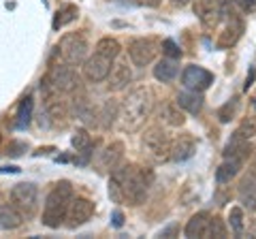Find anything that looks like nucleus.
Wrapping results in <instances>:
<instances>
[{
	"label": "nucleus",
	"instance_id": "nucleus-22",
	"mask_svg": "<svg viewBox=\"0 0 256 239\" xmlns=\"http://www.w3.org/2000/svg\"><path fill=\"white\" fill-rule=\"evenodd\" d=\"M154 77L158 79V82H162V84L173 82V79L178 77V62H175L173 58L160 60L158 64L154 66Z\"/></svg>",
	"mask_w": 256,
	"mask_h": 239
},
{
	"label": "nucleus",
	"instance_id": "nucleus-25",
	"mask_svg": "<svg viewBox=\"0 0 256 239\" xmlns=\"http://www.w3.org/2000/svg\"><path fill=\"white\" fill-rule=\"evenodd\" d=\"M242 164H244V162L233 160V158H226V160H224V162L218 166V171H216V180H218V184H228V182L239 173Z\"/></svg>",
	"mask_w": 256,
	"mask_h": 239
},
{
	"label": "nucleus",
	"instance_id": "nucleus-7",
	"mask_svg": "<svg viewBox=\"0 0 256 239\" xmlns=\"http://www.w3.org/2000/svg\"><path fill=\"white\" fill-rule=\"evenodd\" d=\"M143 148L148 150V154L154 158V160H166L171 154V139L164 128L152 126V128H148L146 134H143Z\"/></svg>",
	"mask_w": 256,
	"mask_h": 239
},
{
	"label": "nucleus",
	"instance_id": "nucleus-18",
	"mask_svg": "<svg viewBox=\"0 0 256 239\" xmlns=\"http://www.w3.org/2000/svg\"><path fill=\"white\" fill-rule=\"evenodd\" d=\"M210 220H212V216L207 212H198V214H194V216L188 220L184 233H186V237H190V239L207 237V230H210Z\"/></svg>",
	"mask_w": 256,
	"mask_h": 239
},
{
	"label": "nucleus",
	"instance_id": "nucleus-38",
	"mask_svg": "<svg viewBox=\"0 0 256 239\" xmlns=\"http://www.w3.org/2000/svg\"><path fill=\"white\" fill-rule=\"evenodd\" d=\"M114 224L120 228L124 224V216H122V212H114Z\"/></svg>",
	"mask_w": 256,
	"mask_h": 239
},
{
	"label": "nucleus",
	"instance_id": "nucleus-36",
	"mask_svg": "<svg viewBox=\"0 0 256 239\" xmlns=\"http://www.w3.org/2000/svg\"><path fill=\"white\" fill-rule=\"evenodd\" d=\"M244 11H256V0H237Z\"/></svg>",
	"mask_w": 256,
	"mask_h": 239
},
{
	"label": "nucleus",
	"instance_id": "nucleus-17",
	"mask_svg": "<svg viewBox=\"0 0 256 239\" xmlns=\"http://www.w3.org/2000/svg\"><path fill=\"white\" fill-rule=\"evenodd\" d=\"M109 90L111 92H120V90H124V88H128V84L132 82V70L130 66H128V62L126 60H120L118 64H114V68H111V73H109Z\"/></svg>",
	"mask_w": 256,
	"mask_h": 239
},
{
	"label": "nucleus",
	"instance_id": "nucleus-34",
	"mask_svg": "<svg viewBox=\"0 0 256 239\" xmlns=\"http://www.w3.org/2000/svg\"><path fill=\"white\" fill-rule=\"evenodd\" d=\"M239 132H242L244 137L252 139L254 134H256V118H246L244 122H242V128H239Z\"/></svg>",
	"mask_w": 256,
	"mask_h": 239
},
{
	"label": "nucleus",
	"instance_id": "nucleus-13",
	"mask_svg": "<svg viewBox=\"0 0 256 239\" xmlns=\"http://www.w3.org/2000/svg\"><path fill=\"white\" fill-rule=\"evenodd\" d=\"M122 160H124V143L114 141L107 148H102V152H98V156H96V169L100 173H111Z\"/></svg>",
	"mask_w": 256,
	"mask_h": 239
},
{
	"label": "nucleus",
	"instance_id": "nucleus-31",
	"mask_svg": "<svg viewBox=\"0 0 256 239\" xmlns=\"http://www.w3.org/2000/svg\"><path fill=\"white\" fill-rule=\"evenodd\" d=\"M226 235H228L226 224L222 222V218L214 216L210 220V230H207V237H218V239H222V237H226Z\"/></svg>",
	"mask_w": 256,
	"mask_h": 239
},
{
	"label": "nucleus",
	"instance_id": "nucleus-29",
	"mask_svg": "<svg viewBox=\"0 0 256 239\" xmlns=\"http://www.w3.org/2000/svg\"><path fill=\"white\" fill-rule=\"evenodd\" d=\"M228 226L235 237H242L244 233V210L242 207H230L228 212Z\"/></svg>",
	"mask_w": 256,
	"mask_h": 239
},
{
	"label": "nucleus",
	"instance_id": "nucleus-9",
	"mask_svg": "<svg viewBox=\"0 0 256 239\" xmlns=\"http://www.w3.org/2000/svg\"><path fill=\"white\" fill-rule=\"evenodd\" d=\"M94 216V203L86 196H73V201L68 205L66 212V226L68 228H77L86 224L88 220Z\"/></svg>",
	"mask_w": 256,
	"mask_h": 239
},
{
	"label": "nucleus",
	"instance_id": "nucleus-15",
	"mask_svg": "<svg viewBox=\"0 0 256 239\" xmlns=\"http://www.w3.org/2000/svg\"><path fill=\"white\" fill-rule=\"evenodd\" d=\"M45 114H47V118H50L56 126H64V124H66L68 107H66V102L60 98V94H56V92L45 94Z\"/></svg>",
	"mask_w": 256,
	"mask_h": 239
},
{
	"label": "nucleus",
	"instance_id": "nucleus-1",
	"mask_svg": "<svg viewBox=\"0 0 256 239\" xmlns=\"http://www.w3.org/2000/svg\"><path fill=\"white\" fill-rule=\"evenodd\" d=\"M152 184V173L141 169L137 164H122L120 162L111 171L109 180V196L114 203L141 205L148 196Z\"/></svg>",
	"mask_w": 256,
	"mask_h": 239
},
{
	"label": "nucleus",
	"instance_id": "nucleus-19",
	"mask_svg": "<svg viewBox=\"0 0 256 239\" xmlns=\"http://www.w3.org/2000/svg\"><path fill=\"white\" fill-rule=\"evenodd\" d=\"M239 201L244 203V207H248L250 212L256 210V175H248L239 184Z\"/></svg>",
	"mask_w": 256,
	"mask_h": 239
},
{
	"label": "nucleus",
	"instance_id": "nucleus-12",
	"mask_svg": "<svg viewBox=\"0 0 256 239\" xmlns=\"http://www.w3.org/2000/svg\"><path fill=\"white\" fill-rule=\"evenodd\" d=\"M111 62L114 60H109V58H105V56L94 52V56L84 60V77L92 84L105 82V79L109 77V73H111Z\"/></svg>",
	"mask_w": 256,
	"mask_h": 239
},
{
	"label": "nucleus",
	"instance_id": "nucleus-30",
	"mask_svg": "<svg viewBox=\"0 0 256 239\" xmlns=\"http://www.w3.org/2000/svg\"><path fill=\"white\" fill-rule=\"evenodd\" d=\"M237 109H239L237 98L228 100L226 105H222V107L218 109V120H220V122H230V120H233V118L237 116Z\"/></svg>",
	"mask_w": 256,
	"mask_h": 239
},
{
	"label": "nucleus",
	"instance_id": "nucleus-21",
	"mask_svg": "<svg viewBox=\"0 0 256 239\" xmlns=\"http://www.w3.org/2000/svg\"><path fill=\"white\" fill-rule=\"evenodd\" d=\"M22 222H24V214L13 203L0 207V226L2 228H18Z\"/></svg>",
	"mask_w": 256,
	"mask_h": 239
},
{
	"label": "nucleus",
	"instance_id": "nucleus-4",
	"mask_svg": "<svg viewBox=\"0 0 256 239\" xmlns=\"http://www.w3.org/2000/svg\"><path fill=\"white\" fill-rule=\"evenodd\" d=\"M79 88V77L75 73V68L70 64H56L50 68V73L45 75L41 82V90L45 94L56 92V94H70Z\"/></svg>",
	"mask_w": 256,
	"mask_h": 239
},
{
	"label": "nucleus",
	"instance_id": "nucleus-32",
	"mask_svg": "<svg viewBox=\"0 0 256 239\" xmlns=\"http://www.w3.org/2000/svg\"><path fill=\"white\" fill-rule=\"evenodd\" d=\"M162 52H164L166 58H173V60L182 58V50H180V45L175 43V41H171V38H164V41H162Z\"/></svg>",
	"mask_w": 256,
	"mask_h": 239
},
{
	"label": "nucleus",
	"instance_id": "nucleus-26",
	"mask_svg": "<svg viewBox=\"0 0 256 239\" xmlns=\"http://www.w3.org/2000/svg\"><path fill=\"white\" fill-rule=\"evenodd\" d=\"M70 143H73V148L77 150V154H90L92 137L88 134V130H86V128L75 130V134H73V139H70Z\"/></svg>",
	"mask_w": 256,
	"mask_h": 239
},
{
	"label": "nucleus",
	"instance_id": "nucleus-16",
	"mask_svg": "<svg viewBox=\"0 0 256 239\" xmlns=\"http://www.w3.org/2000/svg\"><path fill=\"white\" fill-rule=\"evenodd\" d=\"M252 154V143L248 137H244L242 132H235L230 141L226 143V148H224V156L226 158H233V160H239V162H246L248 158Z\"/></svg>",
	"mask_w": 256,
	"mask_h": 239
},
{
	"label": "nucleus",
	"instance_id": "nucleus-3",
	"mask_svg": "<svg viewBox=\"0 0 256 239\" xmlns=\"http://www.w3.org/2000/svg\"><path fill=\"white\" fill-rule=\"evenodd\" d=\"M73 186L68 182H58L50 190L43 205V224L50 228H58L64 220H66L68 205L73 201Z\"/></svg>",
	"mask_w": 256,
	"mask_h": 239
},
{
	"label": "nucleus",
	"instance_id": "nucleus-24",
	"mask_svg": "<svg viewBox=\"0 0 256 239\" xmlns=\"http://www.w3.org/2000/svg\"><path fill=\"white\" fill-rule=\"evenodd\" d=\"M94 52L100 54V56H105V58H109V60H116L120 56V52H122V45H120V41H118V38H114V36H102L100 41L96 43Z\"/></svg>",
	"mask_w": 256,
	"mask_h": 239
},
{
	"label": "nucleus",
	"instance_id": "nucleus-40",
	"mask_svg": "<svg viewBox=\"0 0 256 239\" xmlns=\"http://www.w3.org/2000/svg\"><path fill=\"white\" fill-rule=\"evenodd\" d=\"M0 143H2V134H0Z\"/></svg>",
	"mask_w": 256,
	"mask_h": 239
},
{
	"label": "nucleus",
	"instance_id": "nucleus-33",
	"mask_svg": "<svg viewBox=\"0 0 256 239\" xmlns=\"http://www.w3.org/2000/svg\"><path fill=\"white\" fill-rule=\"evenodd\" d=\"M118 111H120V107L116 105L114 100H109L107 105H105V111H102V116H100V118H105V128H109V126L114 124V120H116V116H118Z\"/></svg>",
	"mask_w": 256,
	"mask_h": 239
},
{
	"label": "nucleus",
	"instance_id": "nucleus-10",
	"mask_svg": "<svg viewBox=\"0 0 256 239\" xmlns=\"http://www.w3.org/2000/svg\"><path fill=\"white\" fill-rule=\"evenodd\" d=\"M158 47L152 38H132L128 43V56H130L134 66H148L154 62Z\"/></svg>",
	"mask_w": 256,
	"mask_h": 239
},
{
	"label": "nucleus",
	"instance_id": "nucleus-5",
	"mask_svg": "<svg viewBox=\"0 0 256 239\" xmlns=\"http://www.w3.org/2000/svg\"><path fill=\"white\" fill-rule=\"evenodd\" d=\"M88 50H90V43H88V36L82 30L64 34L58 43V52L66 64H79V62H84L88 56Z\"/></svg>",
	"mask_w": 256,
	"mask_h": 239
},
{
	"label": "nucleus",
	"instance_id": "nucleus-6",
	"mask_svg": "<svg viewBox=\"0 0 256 239\" xmlns=\"http://www.w3.org/2000/svg\"><path fill=\"white\" fill-rule=\"evenodd\" d=\"M11 203L24 214V218H32L38 210V188L32 182L15 184L11 190Z\"/></svg>",
	"mask_w": 256,
	"mask_h": 239
},
{
	"label": "nucleus",
	"instance_id": "nucleus-35",
	"mask_svg": "<svg viewBox=\"0 0 256 239\" xmlns=\"http://www.w3.org/2000/svg\"><path fill=\"white\" fill-rule=\"evenodd\" d=\"M28 150L26 143H22V141H11L9 146H6V154L9 156H22L24 152Z\"/></svg>",
	"mask_w": 256,
	"mask_h": 239
},
{
	"label": "nucleus",
	"instance_id": "nucleus-39",
	"mask_svg": "<svg viewBox=\"0 0 256 239\" xmlns=\"http://www.w3.org/2000/svg\"><path fill=\"white\" fill-rule=\"evenodd\" d=\"M171 2H173V4H178V6H184V4H188L190 0H171Z\"/></svg>",
	"mask_w": 256,
	"mask_h": 239
},
{
	"label": "nucleus",
	"instance_id": "nucleus-27",
	"mask_svg": "<svg viewBox=\"0 0 256 239\" xmlns=\"http://www.w3.org/2000/svg\"><path fill=\"white\" fill-rule=\"evenodd\" d=\"M32 107H34V102H32V96H26L22 98L20 107H18V128H26L30 124V118H32Z\"/></svg>",
	"mask_w": 256,
	"mask_h": 239
},
{
	"label": "nucleus",
	"instance_id": "nucleus-8",
	"mask_svg": "<svg viewBox=\"0 0 256 239\" xmlns=\"http://www.w3.org/2000/svg\"><path fill=\"white\" fill-rule=\"evenodd\" d=\"M194 15L203 28L214 30L222 22V0H194Z\"/></svg>",
	"mask_w": 256,
	"mask_h": 239
},
{
	"label": "nucleus",
	"instance_id": "nucleus-11",
	"mask_svg": "<svg viewBox=\"0 0 256 239\" xmlns=\"http://www.w3.org/2000/svg\"><path fill=\"white\" fill-rule=\"evenodd\" d=\"M182 84L186 86L188 90L205 92L207 88L214 84V73H210V70L203 68V66L190 64V66L184 68V73H182Z\"/></svg>",
	"mask_w": 256,
	"mask_h": 239
},
{
	"label": "nucleus",
	"instance_id": "nucleus-37",
	"mask_svg": "<svg viewBox=\"0 0 256 239\" xmlns=\"http://www.w3.org/2000/svg\"><path fill=\"white\" fill-rule=\"evenodd\" d=\"M137 2L143 4V6H152V9H156V6H160L162 0H137Z\"/></svg>",
	"mask_w": 256,
	"mask_h": 239
},
{
	"label": "nucleus",
	"instance_id": "nucleus-20",
	"mask_svg": "<svg viewBox=\"0 0 256 239\" xmlns=\"http://www.w3.org/2000/svg\"><path fill=\"white\" fill-rule=\"evenodd\" d=\"M175 105L184 111H188V114H198L203 109V96L201 92H194V90L180 92L178 98H175Z\"/></svg>",
	"mask_w": 256,
	"mask_h": 239
},
{
	"label": "nucleus",
	"instance_id": "nucleus-28",
	"mask_svg": "<svg viewBox=\"0 0 256 239\" xmlns=\"http://www.w3.org/2000/svg\"><path fill=\"white\" fill-rule=\"evenodd\" d=\"M160 118H162L169 126H182L184 122H186V118H184V114L180 111L178 105H166L162 109V114H160Z\"/></svg>",
	"mask_w": 256,
	"mask_h": 239
},
{
	"label": "nucleus",
	"instance_id": "nucleus-2",
	"mask_svg": "<svg viewBox=\"0 0 256 239\" xmlns=\"http://www.w3.org/2000/svg\"><path fill=\"white\" fill-rule=\"evenodd\" d=\"M150 111H152V92L148 88H134V90H130L118 111L122 130L137 132L150 118Z\"/></svg>",
	"mask_w": 256,
	"mask_h": 239
},
{
	"label": "nucleus",
	"instance_id": "nucleus-14",
	"mask_svg": "<svg viewBox=\"0 0 256 239\" xmlns=\"http://www.w3.org/2000/svg\"><path fill=\"white\" fill-rule=\"evenodd\" d=\"M194 152H196V139L192 137L190 132H182L171 141L169 158L175 162H184V160H188V158L194 156Z\"/></svg>",
	"mask_w": 256,
	"mask_h": 239
},
{
	"label": "nucleus",
	"instance_id": "nucleus-23",
	"mask_svg": "<svg viewBox=\"0 0 256 239\" xmlns=\"http://www.w3.org/2000/svg\"><path fill=\"white\" fill-rule=\"evenodd\" d=\"M77 15H79V9H77L75 4H64V6H60V9L56 11V15H54L52 28H54V30H60V28H64V26H68L70 22L77 20Z\"/></svg>",
	"mask_w": 256,
	"mask_h": 239
}]
</instances>
